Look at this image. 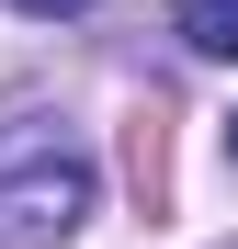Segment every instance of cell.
Instances as JSON below:
<instances>
[{"mask_svg":"<svg viewBox=\"0 0 238 249\" xmlns=\"http://www.w3.org/2000/svg\"><path fill=\"white\" fill-rule=\"evenodd\" d=\"M227 159H238V124H227Z\"/></svg>","mask_w":238,"mask_h":249,"instance_id":"cell-5","label":"cell"},{"mask_svg":"<svg viewBox=\"0 0 238 249\" xmlns=\"http://www.w3.org/2000/svg\"><path fill=\"white\" fill-rule=\"evenodd\" d=\"M23 12H34V23H68V12H91V0H23Z\"/></svg>","mask_w":238,"mask_h":249,"instance_id":"cell-4","label":"cell"},{"mask_svg":"<svg viewBox=\"0 0 238 249\" xmlns=\"http://www.w3.org/2000/svg\"><path fill=\"white\" fill-rule=\"evenodd\" d=\"M125 181H136V204H159V181H170V136H159V102L125 124Z\"/></svg>","mask_w":238,"mask_h":249,"instance_id":"cell-3","label":"cell"},{"mask_svg":"<svg viewBox=\"0 0 238 249\" xmlns=\"http://www.w3.org/2000/svg\"><path fill=\"white\" fill-rule=\"evenodd\" d=\"M79 215H91V159L34 136L12 170H0V249H57Z\"/></svg>","mask_w":238,"mask_h":249,"instance_id":"cell-1","label":"cell"},{"mask_svg":"<svg viewBox=\"0 0 238 249\" xmlns=\"http://www.w3.org/2000/svg\"><path fill=\"white\" fill-rule=\"evenodd\" d=\"M170 34L193 57H238V0H170Z\"/></svg>","mask_w":238,"mask_h":249,"instance_id":"cell-2","label":"cell"}]
</instances>
